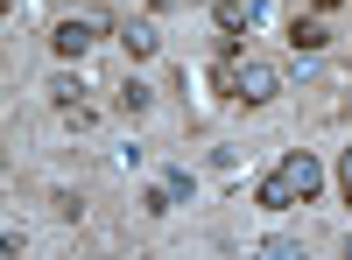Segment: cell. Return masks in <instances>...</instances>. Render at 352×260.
Here are the masks:
<instances>
[{
  "label": "cell",
  "instance_id": "6da1fadb",
  "mask_svg": "<svg viewBox=\"0 0 352 260\" xmlns=\"http://www.w3.org/2000/svg\"><path fill=\"white\" fill-rule=\"evenodd\" d=\"M317 190H324V162H317L310 148H289L268 176L254 183V204L261 211H296V204H310Z\"/></svg>",
  "mask_w": 352,
  "mask_h": 260
},
{
  "label": "cell",
  "instance_id": "7a4b0ae2",
  "mask_svg": "<svg viewBox=\"0 0 352 260\" xmlns=\"http://www.w3.org/2000/svg\"><path fill=\"white\" fill-rule=\"evenodd\" d=\"M219 84H226L240 106H268V99L282 92V71H275V64H261V56H226Z\"/></svg>",
  "mask_w": 352,
  "mask_h": 260
},
{
  "label": "cell",
  "instance_id": "3957f363",
  "mask_svg": "<svg viewBox=\"0 0 352 260\" xmlns=\"http://www.w3.org/2000/svg\"><path fill=\"white\" fill-rule=\"evenodd\" d=\"M99 36H106V14H71V21H56L50 43H56V56H85Z\"/></svg>",
  "mask_w": 352,
  "mask_h": 260
},
{
  "label": "cell",
  "instance_id": "277c9868",
  "mask_svg": "<svg viewBox=\"0 0 352 260\" xmlns=\"http://www.w3.org/2000/svg\"><path fill=\"white\" fill-rule=\"evenodd\" d=\"M184 197H190V176H184V169H169V176H162L148 197H141V204H148V211L162 218V211H176V204H184Z\"/></svg>",
  "mask_w": 352,
  "mask_h": 260
},
{
  "label": "cell",
  "instance_id": "5b68a950",
  "mask_svg": "<svg viewBox=\"0 0 352 260\" xmlns=\"http://www.w3.org/2000/svg\"><path fill=\"white\" fill-rule=\"evenodd\" d=\"M212 14H219V28H226V36H247V28L261 21V0H219Z\"/></svg>",
  "mask_w": 352,
  "mask_h": 260
},
{
  "label": "cell",
  "instance_id": "8992f818",
  "mask_svg": "<svg viewBox=\"0 0 352 260\" xmlns=\"http://www.w3.org/2000/svg\"><path fill=\"white\" fill-rule=\"evenodd\" d=\"M120 43H127V56H134V64H148V56L162 49V36H155V21H120Z\"/></svg>",
  "mask_w": 352,
  "mask_h": 260
},
{
  "label": "cell",
  "instance_id": "52a82bcc",
  "mask_svg": "<svg viewBox=\"0 0 352 260\" xmlns=\"http://www.w3.org/2000/svg\"><path fill=\"white\" fill-rule=\"evenodd\" d=\"M324 43H331V28L317 21V14H296V21H289V49L310 56V49H324Z\"/></svg>",
  "mask_w": 352,
  "mask_h": 260
},
{
  "label": "cell",
  "instance_id": "ba28073f",
  "mask_svg": "<svg viewBox=\"0 0 352 260\" xmlns=\"http://www.w3.org/2000/svg\"><path fill=\"white\" fill-rule=\"evenodd\" d=\"M148 99H155V92H148L141 78H127V84H120V113H148Z\"/></svg>",
  "mask_w": 352,
  "mask_h": 260
},
{
  "label": "cell",
  "instance_id": "9c48e42d",
  "mask_svg": "<svg viewBox=\"0 0 352 260\" xmlns=\"http://www.w3.org/2000/svg\"><path fill=\"white\" fill-rule=\"evenodd\" d=\"M338 190H345V204H352V148L338 155Z\"/></svg>",
  "mask_w": 352,
  "mask_h": 260
},
{
  "label": "cell",
  "instance_id": "30bf717a",
  "mask_svg": "<svg viewBox=\"0 0 352 260\" xmlns=\"http://www.w3.org/2000/svg\"><path fill=\"white\" fill-rule=\"evenodd\" d=\"M345 260H352V233H345Z\"/></svg>",
  "mask_w": 352,
  "mask_h": 260
}]
</instances>
